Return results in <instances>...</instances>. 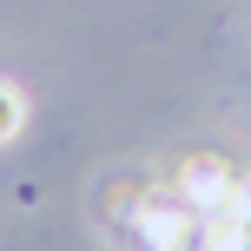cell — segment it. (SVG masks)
Returning a JSON list of instances; mask_svg holds the SVG:
<instances>
[{"label":"cell","instance_id":"cell-4","mask_svg":"<svg viewBox=\"0 0 251 251\" xmlns=\"http://www.w3.org/2000/svg\"><path fill=\"white\" fill-rule=\"evenodd\" d=\"M20 119H26L20 93H13V86H0V139H13V132H20Z\"/></svg>","mask_w":251,"mask_h":251},{"label":"cell","instance_id":"cell-1","mask_svg":"<svg viewBox=\"0 0 251 251\" xmlns=\"http://www.w3.org/2000/svg\"><path fill=\"white\" fill-rule=\"evenodd\" d=\"M132 218H139V238H146L152 251H199V225H205V218L192 212L185 199H178V205H165V199H146Z\"/></svg>","mask_w":251,"mask_h":251},{"label":"cell","instance_id":"cell-3","mask_svg":"<svg viewBox=\"0 0 251 251\" xmlns=\"http://www.w3.org/2000/svg\"><path fill=\"white\" fill-rule=\"evenodd\" d=\"M199 251H251V218H238L231 205H225V212H205Z\"/></svg>","mask_w":251,"mask_h":251},{"label":"cell","instance_id":"cell-5","mask_svg":"<svg viewBox=\"0 0 251 251\" xmlns=\"http://www.w3.org/2000/svg\"><path fill=\"white\" fill-rule=\"evenodd\" d=\"M231 212L251 218V172H238V192H231Z\"/></svg>","mask_w":251,"mask_h":251},{"label":"cell","instance_id":"cell-2","mask_svg":"<svg viewBox=\"0 0 251 251\" xmlns=\"http://www.w3.org/2000/svg\"><path fill=\"white\" fill-rule=\"evenodd\" d=\"M231 192H238V172H231L225 159H212V152H199V159L178 165V199H185L199 218H205V212H225Z\"/></svg>","mask_w":251,"mask_h":251}]
</instances>
